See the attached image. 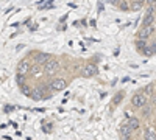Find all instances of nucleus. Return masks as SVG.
<instances>
[{"label": "nucleus", "instance_id": "obj_19", "mask_svg": "<svg viewBox=\"0 0 156 140\" xmlns=\"http://www.w3.org/2000/svg\"><path fill=\"white\" fill-rule=\"evenodd\" d=\"M23 78H25V76H22V75H17V84L22 87L23 86Z\"/></svg>", "mask_w": 156, "mask_h": 140}, {"label": "nucleus", "instance_id": "obj_6", "mask_svg": "<svg viewBox=\"0 0 156 140\" xmlns=\"http://www.w3.org/2000/svg\"><path fill=\"white\" fill-rule=\"evenodd\" d=\"M97 73H98V67L95 64H86L84 69H83V76H86V78L97 76Z\"/></svg>", "mask_w": 156, "mask_h": 140}, {"label": "nucleus", "instance_id": "obj_18", "mask_svg": "<svg viewBox=\"0 0 156 140\" xmlns=\"http://www.w3.org/2000/svg\"><path fill=\"white\" fill-rule=\"evenodd\" d=\"M117 6H119L120 9H123V11H128L129 9V3L128 2H119V5H117Z\"/></svg>", "mask_w": 156, "mask_h": 140}, {"label": "nucleus", "instance_id": "obj_23", "mask_svg": "<svg viewBox=\"0 0 156 140\" xmlns=\"http://www.w3.org/2000/svg\"><path fill=\"white\" fill-rule=\"evenodd\" d=\"M154 87H156V81H154Z\"/></svg>", "mask_w": 156, "mask_h": 140}, {"label": "nucleus", "instance_id": "obj_14", "mask_svg": "<svg viewBox=\"0 0 156 140\" xmlns=\"http://www.w3.org/2000/svg\"><path fill=\"white\" fill-rule=\"evenodd\" d=\"M136 48L139 50V52H144V50L147 48V42H145V41L137 39V41H136Z\"/></svg>", "mask_w": 156, "mask_h": 140}, {"label": "nucleus", "instance_id": "obj_9", "mask_svg": "<svg viewBox=\"0 0 156 140\" xmlns=\"http://www.w3.org/2000/svg\"><path fill=\"white\" fill-rule=\"evenodd\" d=\"M153 20H154V14H153V9H151V8H148L147 14L144 16V20H142V27H150V25L153 23Z\"/></svg>", "mask_w": 156, "mask_h": 140}, {"label": "nucleus", "instance_id": "obj_10", "mask_svg": "<svg viewBox=\"0 0 156 140\" xmlns=\"http://www.w3.org/2000/svg\"><path fill=\"white\" fill-rule=\"evenodd\" d=\"M131 128L126 125V123H122L120 125V134H122V137L125 138V140H129V135H131Z\"/></svg>", "mask_w": 156, "mask_h": 140}, {"label": "nucleus", "instance_id": "obj_20", "mask_svg": "<svg viewBox=\"0 0 156 140\" xmlns=\"http://www.w3.org/2000/svg\"><path fill=\"white\" fill-rule=\"evenodd\" d=\"M30 72H31L33 75H36V73L39 72V66H36V64H34V66H31V70H30Z\"/></svg>", "mask_w": 156, "mask_h": 140}, {"label": "nucleus", "instance_id": "obj_2", "mask_svg": "<svg viewBox=\"0 0 156 140\" xmlns=\"http://www.w3.org/2000/svg\"><path fill=\"white\" fill-rule=\"evenodd\" d=\"M48 87H50L53 92H61V90H64V89L67 87V81L62 80V78H53V80L50 81Z\"/></svg>", "mask_w": 156, "mask_h": 140}, {"label": "nucleus", "instance_id": "obj_22", "mask_svg": "<svg viewBox=\"0 0 156 140\" xmlns=\"http://www.w3.org/2000/svg\"><path fill=\"white\" fill-rule=\"evenodd\" d=\"M150 6H151V9H153V8H156V0H153V2H150Z\"/></svg>", "mask_w": 156, "mask_h": 140}, {"label": "nucleus", "instance_id": "obj_4", "mask_svg": "<svg viewBox=\"0 0 156 140\" xmlns=\"http://www.w3.org/2000/svg\"><path fill=\"white\" fill-rule=\"evenodd\" d=\"M147 97L142 94V92H139V94H136L133 98H131V104L134 106V108H137V109H142L145 104H147Z\"/></svg>", "mask_w": 156, "mask_h": 140}, {"label": "nucleus", "instance_id": "obj_15", "mask_svg": "<svg viewBox=\"0 0 156 140\" xmlns=\"http://www.w3.org/2000/svg\"><path fill=\"white\" fill-rule=\"evenodd\" d=\"M144 137H145V140H156V137H154V132L148 128V129H145V134H144Z\"/></svg>", "mask_w": 156, "mask_h": 140}, {"label": "nucleus", "instance_id": "obj_8", "mask_svg": "<svg viewBox=\"0 0 156 140\" xmlns=\"http://www.w3.org/2000/svg\"><path fill=\"white\" fill-rule=\"evenodd\" d=\"M151 33H153V27H151V25H150V27H142L139 30V33H137V37L140 41H145L147 37H150Z\"/></svg>", "mask_w": 156, "mask_h": 140}, {"label": "nucleus", "instance_id": "obj_24", "mask_svg": "<svg viewBox=\"0 0 156 140\" xmlns=\"http://www.w3.org/2000/svg\"><path fill=\"white\" fill-rule=\"evenodd\" d=\"M154 112H156V111H154Z\"/></svg>", "mask_w": 156, "mask_h": 140}, {"label": "nucleus", "instance_id": "obj_7", "mask_svg": "<svg viewBox=\"0 0 156 140\" xmlns=\"http://www.w3.org/2000/svg\"><path fill=\"white\" fill-rule=\"evenodd\" d=\"M50 59H51V56H50L48 53H37V55H36V58H34V64H36V66H39V67H41V66L44 67Z\"/></svg>", "mask_w": 156, "mask_h": 140}, {"label": "nucleus", "instance_id": "obj_17", "mask_svg": "<svg viewBox=\"0 0 156 140\" xmlns=\"http://www.w3.org/2000/svg\"><path fill=\"white\" fill-rule=\"evenodd\" d=\"M151 90H153V84H148V86L145 87V90L142 92V94H144V95L148 98V95H151Z\"/></svg>", "mask_w": 156, "mask_h": 140}, {"label": "nucleus", "instance_id": "obj_21", "mask_svg": "<svg viewBox=\"0 0 156 140\" xmlns=\"http://www.w3.org/2000/svg\"><path fill=\"white\" fill-rule=\"evenodd\" d=\"M142 109H144V117H148V114H150V109H148V106L145 104V106L142 108Z\"/></svg>", "mask_w": 156, "mask_h": 140}, {"label": "nucleus", "instance_id": "obj_16", "mask_svg": "<svg viewBox=\"0 0 156 140\" xmlns=\"http://www.w3.org/2000/svg\"><path fill=\"white\" fill-rule=\"evenodd\" d=\"M122 98H123V94H122V92H119V94H117V95L114 97V106L119 104L120 101H122Z\"/></svg>", "mask_w": 156, "mask_h": 140}, {"label": "nucleus", "instance_id": "obj_12", "mask_svg": "<svg viewBox=\"0 0 156 140\" xmlns=\"http://www.w3.org/2000/svg\"><path fill=\"white\" fill-rule=\"evenodd\" d=\"M126 125L129 126V128H131V131H134V129H137V128H139V125H140V123H139V120H137V118L131 117V118H129V120L126 121Z\"/></svg>", "mask_w": 156, "mask_h": 140}, {"label": "nucleus", "instance_id": "obj_1", "mask_svg": "<svg viewBox=\"0 0 156 140\" xmlns=\"http://www.w3.org/2000/svg\"><path fill=\"white\" fill-rule=\"evenodd\" d=\"M58 70H59V61H56V59H50L44 66V73L47 76H53Z\"/></svg>", "mask_w": 156, "mask_h": 140}, {"label": "nucleus", "instance_id": "obj_13", "mask_svg": "<svg viewBox=\"0 0 156 140\" xmlns=\"http://www.w3.org/2000/svg\"><path fill=\"white\" fill-rule=\"evenodd\" d=\"M20 92H22L23 95H27V97H31V92H33V89H31L30 86H27V84H23V86L20 87Z\"/></svg>", "mask_w": 156, "mask_h": 140}, {"label": "nucleus", "instance_id": "obj_5", "mask_svg": "<svg viewBox=\"0 0 156 140\" xmlns=\"http://www.w3.org/2000/svg\"><path fill=\"white\" fill-rule=\"evenodd\" d=\"M30 70H31V64H30L27 59H22L19 64H17V75L25 76V75L30 73Z\"/></svg>", "mask_w": 156, "mask_h": 140}, {"label": "nucleus", "instance_id": "obj_11", "mask_svg": "<svg viewBox=\"0 0 156 140\" xmlns=\"http://www.w3.org/2000/svg\"><path fill=\"white\" fill-rule=\"evenodd\" d=\"M142 6H144V2H140V0H134V2H129V9H131V11H139Z\"/></svg>", "mask_w": 156, "mask_h": 140}, {"label": "nucleus", "instance_id": "obj_3", "mask_svg": "<svg viewBox=\"0 0 156 140\" xmlns=\"http://www.w3.org/2000/svg\"><path fill=\"white\" fill-rule=\"evenodd\" d=\"M48 86H39V87H34L33 89V92H31V98L33 100H44L47 98V90H48Z\"/></svg>", "mask_w": 156, "mask_h": 140}]
</instances>
